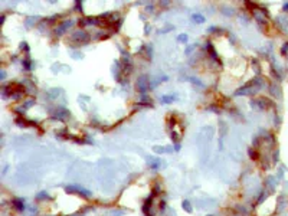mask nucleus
I'll list each match as a JSON object with an SVG mask.
<instances>
[]
</instances>
